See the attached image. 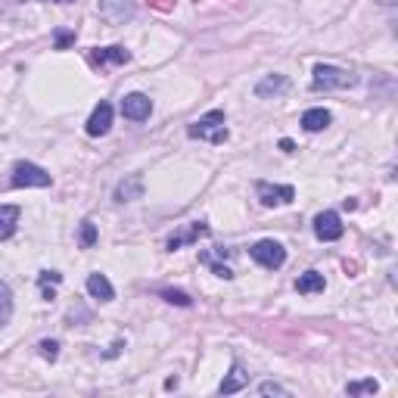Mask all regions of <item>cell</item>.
I'll return each mask as SVG.
<instances>
[{
	"instance_id": "obj_27",
	"label": "cell",
	"mask_w": 398,
	"mask_h": 398,
	"mask_svg": "<svg viewBox=\"0 0 398 398\" xmlns=\"http://www.w3.org/2000/svg\"><path fill=\"white\" fill-rule=\"evenodd\" d=\"M258 392H261V395H290L283 386H280V383H271V379H267V383H261Z\"/></svg>"
},
{
	"instance_id": "obj_26",
	"label": "cell",
	"mask_w": 398,
	"mask_h": 398,
	"mask_svg": "<svg viewBox=\"0 0 398 398\" xmlns=\"http://www.w3.org/2000/svg\"><path fill=\"white\" fill-rule=\"evenodd\" d=\"M53 37H56V50H66L68 44L75 41V31H72V28H59Z\"/></svg>"
},
{
	"instance_id": "obj_2",
	"label": "cell",
	"mask_w": 398,
	"mask_h": 398,
	"mask_svg": "<svg viewBox=\"0 0 398 398\" xmlns=\"http://www.w3.org/2000/svg\"><path fill=\"white\" fill-rule=\"evenodd\" d=\"M354 81L358 78L339 66H314L311 87H314V91H345V87H354Z\"/></svg>"
},
{
	"instance_id": "obj_4",
	"label": "cell",
	"mask_w": 398,
	"mask_h": 398,
	"mask_svg": "<svg viewBox=\"0 0 398 398\" xmlns=\"http://www.w3.org/2000/svg\"><path fill=\"white\" fill-rule=\"evenodd\" d=\"M10 184L12 187H50L53 178H50L41 165H35V162H16V165H12Z\"/></svg>"
},
{
	"instance_id": "obj_7",
	"label": "cell",
	"mask_w": 398,
	"mask_h": 398,
	"mask_svg": "<svg viewBox=\"0 0 398 398\" xmlns=\"http://www.w3.org/2000/svg\"><path fill=\"white\" fill-rule=\"evenodd\" d=\"M342 218L336 215V211H321V215L314 218V236L317 240H323V243H333V240H339L342 236Z\"/></svg>"
},
{
	"instance_id": "obj_10",
	"label": "cell",
	"mask_w": 398,
	"mask_h": 398,
	"mask_svg": "<svg viewBox=\"0 0 398 398\" xmlns=\"http://www.w3.org/2000/svg\"><path fill=\"white\" fill-rule=\"evenodd\" d=\"M100 12L109 22H128L134 19V0H100Z\"/></svg>"
},
{
	"instance_id": "obj_24",
	"label": "cell",
	"mask_w": 398,
	"mask_h": 398,
	"mask_svg": "<svg viewBox=\"0 0 398 398\" xmlns=\"http://www.w3.org/2000/svg\"><path fill=\"white\" fill-rule=\"evenodd\" d=\"M159 296L165 298V302H171V305H180V308H190L193 305V298L187 296V292H180V290H159Z\"/></svg>"
},
{
	"instance_id": "obj_17",
	"label": "cell",
	"mask_w": 398,
	"mask_h": 398,
	"mask_svg": "<svg viewBox=\"0 0 398 398\" xmlns=\"http://www.w3.org/2000/svg\"><path fill=\"white\" fill-rule=\"evenodd\" d=\"M246 383H249V373L243 370L240 364H234V367H230V373H227V379L218 386V392H221V395H234V392H240Z\"/></svg>"
},
{
	"instance_id": "obj_11",
	"label": "cell",
	"mask_w": 398,
	"mask_h": 398,
	"mask_svg": "<svg viewBox=\"0 0 398 398\" xmlns=\"http://www.w3.org/2000/svg\"><path fill=\"white\" fill-rule=\"evenodd\" d=\"M91 62H97V66H109V62H118V66H124V62H131V53L124 47H93L91 53Z\"/></svg>"
},
{
	"instance_id": "obj_31",
	"label": "cell",
	"mask_w": 398,
	"mask_h": 398,
	"mask_svg": "<svg viewBox=\"0 0 398 398\" xmlns=\"http://www.w3.org/2000/svg\"><path fill=\"white\" fill-rule=\"evenodd\" d=\"M19 3H22V0H19ZM59 3H68V0H59Z\"/></svg>"
},
{
	"instance_id": "obj_9",
	"label": "cell",
	"mask_w": 398,
	"mask_h": 398,
	"mask_svg": "<svg viewBox=\"0 0 398 398\" xmlns=\"http://www.w3.org/2000/svg\"><path fill=\"white\" fill-rule=\"evenodd\" d=\"M205 234H209V224L205 221L187 224L184 230H178V234L168 236V252H174V249H180V246H190V243H196L199 236H205Z\"/></svg>"
},
{
	"instance_id": "obj_23",
	"label": "cell",
	"mask_w": 398,
	"mask_h": 398,
	"mask_svg": "<svg viewBox=\"0 0 398 398\" xmlns=\"http://www.w3.org/2000/svg\"><path fill=\"white\" fill-rule=\"evenodd\" d=\"M93 243H97V224H93V221H81L78 246H81V249H91Z\"/></svg>"
},
{
	"instance_id": "obj_3",
	"label": "cell",
	"mask_w": 398,
	"mask_h": 398,
	"mask_svg": "<svg viewBox=\"0 0 398 398\" xmlns=\"http://www.w3.org/2000/svg\"><path fill=\"white\" fill-rule=\"evenodd\" d=\"M249 255H252L261 267H267V271H277L286 261V249H283V243H277V240H258L249 249Z\"/></svg>"
},
{
	"instance_id": "obj_16",
	"label": "cell",
	"mask_w": 398,
	"mask_h": 398,
	"mask_svg": "<svg viewBox=\"0 0 398 398\" xmlns=\"http://www.w3.org/2000/svg\"><path fill=\"white\" fill-rule=\"evenodd\" d=\"M323 286H327V280H323L321 271H305V274H298V280H296V290L302 292V296H311V292H323Z\"/></svg>"
},
{
	"instance_id": "obj_1",
	"label": "cell",
	"mask_w": 398,
	"mask_h": 398,
	"mask_svg": "<svg viewBox=\"0 0 398 398\" xmlns=\"http://www.w3.org/2000/svg\"><path fill=\"white\" fill-rule=\"evenodd\" d=\"M187 134H190L193 140L224 143L230 137V131H227V122H224V112L221 109H211V112H205L202 118H196V122L187 128Z\"/></svg>"
},
{
	"instance_id": "obj_19",
	"label": "cell",
	"mask_w": 398,
	"mask_h": 398,
	"mask_svg": "<svg viewBox=\"0 0 398 398\" xmlns=\"http://www.w3.org/2000/svg\"><path fill=\"white\" fill-rule=\"evenodd\" d=\"M37 283H41V292H44V298H56V292H53V286L56 283H62V274L59 271H41L37 274Z\"/></svg>"
},
{
	"instance_id": "obj_25",
	"label": "cell",
	"mask_w": 398,
	"mask_h": 398,
	"mask_svg": "<svg viewBox=\"0 0 398 398\" xmlns=\"http://www.w3.org/2000/svg\"><path fill=\"white\" fill-rule=\"evenodd\" d=\"M37 352H41V358L56 361V358H59V342H56V339H41V342H37Z\"/></svg>"
},
{
	"instance_id": "obj_18",
	"label": "cell",
	"mask_w": 398,
	"mask_h": 398,
	"mask_svg": "<svg viewBox=\"0 0 398 398\" xmlns=\"http://www.w3.org/2000/svg\"><path fill=\"white\" fill-rule=\"evenodd\" d=\"M330 122H333V115H330L327 109H308V112L302 115V128L308 131V134H317V131H323Z\"/></svg>"
},
{
	"instance_id": "obj_21",
	"label": "cell",
	"mask_w": 398,
	"mask_h": 398,
	"mask_svg": "<svg viewBox=\"0 0 398 398\" xmlns=\"http://www.w3.org/2000/svg\"><path fill=\"white\" fill-rule=\"evenodd\" d=\"M345 392L348 395H373V392H379V383L377 379H354V383H348L345 386Z\"/></svg>"
},
{
	"instance_id": "obj_20",
	"label": "cell",
	"mask_w": 398,
	"mask_h": 398,
	"mask_svg": "<svg viewBox=\"0 0 398 398\" xmlns=\"http://www.w3.org/2000/svg\"><path fill=\"white\" fill-rule=\"evenodd\" d=\"M10 317H12V292H10V286L0 280V327H6Z\"/></svg>"
},
{
	"instance_id": "obj_13",
	"label": "cell",
	"mask_w": 398,
	"mask_h": 398,
	"mask_svg": "<svg viewBox=\"0 0 398 398\" xmlns=\"http://www.w3.org/2000/svg\"><path fill=\"white\" fill-rule=\"evenodd\" d=\"M87 292H91V298H97V302H112V298H115V290H112V283L106 280V274H91V277H87Z\"/></svg>"
},
{
	"instance_id": "obj_15",
	"label": "cell",
	"mask_w": 398,
	"mask_h": 398,
	"mask_svg": "<svg viewBox=\"0 0 398 398\" xmlns=\"http://www.w3.org/2000/svg\"><path fill=\"white\" fill-rule=\"evenodd\" d=\"M19 205H0V240H10L19 227Z\"/></svg>"
},
{
	"instance_id": "obj_6",
	"label": "cell",
	"mask_w": 398,
	"mask_h": 398,
	"mask_svg": "<svg viewBox=\"0 0 398 398\" xmlns=\"http://www.w3.org/2000/svg\"><path fill=\"white\" fill-rule=\"evenodd\" d=\"M149 112H153V100H149L146 93H128V97L122 100V115L128 118V122H146Z\"/></svg>"
},
{
	"instance_id": "obj_12",
	"label": "cell",
	"mask_w": 398,
	"mask_h": 398,
	"mask_svg": "<svg viewBox=\"0 0 398 398\" xmlns=\"http://www.w3.org/2000/svg\"><path fill=\"white\" fill-rule=\"evenodd\" d=\"M290 91V78L286 75H265V78L255 84V97H280V93Z\"/></svg>"
},
{
	"instance_id": "obj_14",
	"label": "cell",
	"mask_w": 398,
	"mask_h": 398,
	"mask_svg": "<svg viewBox=\"0 0 398 398\" xmlns=\"http://www.w3.org/2000/svg\"><path fill=\"white\" fill-rule=\"evenodd\" d=\"M143 196V178L140 174H131L128 180L115 187V199L118 202H131V199H140Z\"/></svg>"
},
{
	"instance_id": "obj_5",
	"label": "cell",
	"mask_w": 398,
	"mask_h": 398,
	"mask_svg": "<svg viewBox=\"0 0 398 398\" xmlns=\"http://www.w3.org/2000/svg\"><path fill=\"white\" fill-rule=\"evenodd\" d=\"M255 193H258L261 205L274 209V205H290L296 199V190L290 184H267V180H258L255 184Z\"/></svg>"
},
{
	"instance_id": "obj_29",
	"label": "cell",
	"mask_w": 398,
	"mask_h": 398,
	"mask_svg": "<svg viewBox=\"0 0 398 398\" xmlns=\"http://www.w3.org/2000/svg\"><path fill=\"white\" fill-rule=\"evenodd\" d=\"M165 389H178V377H168L165 379Z\"/></svg>"
},
{
	"instance_id": "obj_30",
	"label": "cell",
	"mask_w": 398,
	"mask_h": 398,
	"mask_svg": "<svg viewBox=\"0 0 398 398\" xmlns=\"http://www.w3.org/2000/svg\"><path fill=\"white\" fill-rule=\"evenodd\" d=\"M379 3H386V6H392V3H398V0H379Z\"/></svg>"
},
{
	"instance_id": "obj_22",
	"label": "cell",
	"mask_w": 398,
	"mask_h": 398,
	"mask_svg": "<svg viewBox=\"0 0 398 398\" xmlns=\"http://www.w3.org/2000/svg\"><path fill=\"white\" fill-rule=\"evenodd\" d=\"M199 261H202V265H209L211 271H215V277H224V280L234 277V271H230V267L224 265V261H218L211 252H199Z\"/></svg>"
},
{
	"instance_id": "obj_8",
	"label": "cell",
	"mask_w": 398,
	"mask_h": 398,
	"mask_svg": "<svg viewBox=\"0 0 398 398\" xmlns=\"http://www.w3.org/2000/svg\"><path fill=\"white\" fill-rule=\"evenodd\" d=\"M109 128H112V106L106 103V100H100L97 109H93L91 118H87L84 131L91 137H103V134H109Z\"/></svg>"
},
{
	"instance_id": "obj_28",
	"label": "cell",
	"mask_w": 398,
	"mask_h": 398,
	"mask_svg": "<svg viewBox=\"0 0 398 398\" xmlns=\"http://www.w3.org/2000/svg\"><path fill=\"white\" fill-rule=\"evenodd\" d=\"M280 149H283V153H292V149H296V143H292V140H280Z\"/></svg>"
}]
</instances>
